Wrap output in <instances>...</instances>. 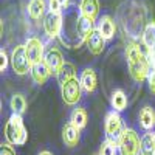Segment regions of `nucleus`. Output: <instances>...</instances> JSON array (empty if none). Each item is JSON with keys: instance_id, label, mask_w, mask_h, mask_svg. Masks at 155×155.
Returning a JSON list of instances; mask_svg holds the SVG:
<instances>
[{"instance_id": "nucleus-1", "label": "nucleus", "mask_w": 155, "mask_h": 155, "mask_svg": "<svg viewBox=\"0 0 155 155\" xmlns=\"http://www.w3.org/2000/svg\"><path fill=\"white\" fill-rule=\"evenodd\" d=\"M93 22L82 16L79 6L68 5L62 11V28L59 41L67 48H79L93 31Z\"/></svg>"}, {"instance_id": "nucleus-2", "label": "nucleus", "mask_w": 155, "mask_h": 155, "mask_svg": "<svg viewBox=\"0 0 155 155\" xmlns=\"http://www.w3.org/2000/svg\"><path fill=\"white\" fill-rule=\"evenodd\" d=\"M126 61H127V67L129 73H130L132 79L135 82H144L149 74H150V61L146 54L144 48L137 42H129L126 47Z\"/></svg>"}, {"instance_id": "nucleus-3", "label": "nucleus", "mask_w": 155, "mask_h": 155, "mask_svg": "<svg viewBox=\"0 0 155 155\" xmlns=\"http://www.w3.org/2000/svg\"><path fill=\"white\" fill-rule=\"evenodd\" d=\"M5 138H6V143L12 146H23L27 143L28 132L23 126L22 115L11 113V116L5 124Z\"/></svg>"}, {"instance_id": "nucleus-4", "label": "nucleus", "mask_w": 155, "mask_h": 155, "mask_svg": "<svg viewBox=\"0 0 155 155\" xmlns=\"http://www.w3.org/2000/svg\"><path fill=\"white\" fill-rule=\"evenodd\" d=\"M118 144V152L120 155H140L141 149V140L138 134L130 127H124V130L116 141Z\"/></svg>"}, {"instance_id": "nucleus-5", "label": "nucleus", "mask_w": 155, "mask_h": 155, "mask_svg": "<svg viewBox=\"0 0 155 155\" xmlns=\"http://www.w3.org/2000/svg\"><path fill=\"white\" fill-rule=\"evenodd\" d=\"M9 61H11V67L14 70V73L19 76H23L28 71H31V62H30V58L27 54L25 45H16L14 50H12V53H11Z\"/></svg>"}, {"instance_id": "nucleus-6", "label": "nucleus", "mask_w": 155, "mask_h": 155, "mask_svg": "<svg viewBox=\"0 0 155 155\" xmlns=\"http://www.w3.org/2000/svg\"><path fill=\"white\" fill-rule=\"evenodd\" d=\"M61 95L62 99L67 106H74L81 101L82 98V85L78 78H71V79L65 81L61 84Z\"/></svg>"}, {"instance_id": "nucleus-7", "label": "nucleus", "mask_w": 155, "mask_h": 155, "mask_svg": "<svg viewBox=\"0 0 155 155\" xmlns=\"http://www.w3.org/2000/svg\"><path fill=\"white\" fill-rule=\"evenodd\" d=\"M104 130H106V135L107 138L113 140V141H118L123 130H124V124H123V118L120 112H115V110H110L107 115H106V120H104Z\"/></svg>"}, {"instance_id": "nucleus-8", "label": "nucleus", "mask_w": 155, "mask_h": 155, "mask_svg": "<svg viewBox=\"0 0 155 155\" xmlns=\"http://www.w3.org/2000/svg\"><path fill=\"white\" fill-rule=\"evenodd\" d=\"M42 27H44L45 34L50 39H53L56 36L59 37L61 28H62V12H51V11H48L47 16L44 17Z\"/></svg>"}, {"instance_id": "nucleus-9", "label": "nucleus", "mask_w": 155, "mask_h": 155, "mask_svg": "<svg viewBox=\"0 0 155 155\" xmlns=\"http://www.w3.org/2000/svg\"><path fill=\"white\" fill-rule=\"evenodd\" d=\"M25 48H27V54L30 58L31 65L37 62H42L44 56H45V50H44V44L39 37H30L25 42Z\"/></svg>"}, {"instance_id": "nucleus-10", "label": "nucleus", "mask_w": 155, "mask_h": 155, "mask_svg": "<svg viewBox=\"0 0 155 155\" xmlns=\"http://www.w3.org/2000/svg\"><path fill=\"white\" fill-rule=\"evenodd\" d=\"M44 62L47 64V67L50 68L51 74H58L61 71V68L64 67V56L61 53V50L56 47H50L45 51V56H44Z\"/></svg>"}, {"instance_id": "nucleus-11", "label": "nucleus", "mask_w": 155, "mask_h": 155, "mask_svg": "<svg viewBox=\"0 0 155 155\" xmlns=\"http://www.w3.org/2000/svg\"><path fill=\"white\" fill-rule=\"evenodd\" d=\"M79 82L82 85V90L87 93H93L96 90V85H98V76L95 73L93 68H84L81 71V76H79Z\"/></svg>"}, {"instance_id": "nucleus-12", "label": "nucleus", "mask_w": 155, "mask_h": 155, "mask_svg": "<svg viewBox=\"0 0 155 155\" xmlns=\"http://www.w3.org/2000/svg\"><path fill=\"white\" fill-rule=\"evenodd\" d=\"M87 47H88L90 53L95 54V56L101 54L102 51H104V48H106V39L101 36V33L96 28H93V31L90 33V36L87 39Z\"/></svg>"}, {"instance_id": "nucleus-13", "label": "nucleus", "mask_w": 155, "mask_h": 155, "mask_svg": "<svg viewBox=\"0 0 155 155\" xmlns=\"http://www.w3.org/2000/svg\"><path fill=\"white\" fill-rule=\"evenodd\" d=\"M96 30L101 33V36L106 39V41H110V39L115 36V22L109 14H104L98 19V25H96Z\"/></svg>"}, {"instance_id": "nucleus-14", "label": "nucleus", "mask_w": 155, "mask_h": 155, "mask_svg": "<svg viewBox=\"0 0 155 155\" xmlns=\"http://www.w3.org/2000/svg\"><path fill=\"white\" fill-rule=\"evenodd\" d=\"M47 6H48V2L45 0H30L28 2V16L31 20H41L47 16Z\"/></svg>"}, {"instance_id": "nucleus-15", "label": "nucleus", "mask_w": 155, "mask_h": 155, "mask_svg": "<svg viewBox=\"0 0 155 155\" xmlns=\"http://www.w3.org/2000/svg\"><path fill=\"white\" fill-rule=\"evenodd\" d=\"M138 123L146 132H150L155 127V110H153V107H150V106L141 107V110L138 113Z\"/></svg>"}, {"instance_id": "nucleus-16", "label": "nucleus", "mask_w": 155, "mask_h": 155, "mask_svg": "<svg viewBox=\"0 0 155 155\" xmlns=\"http://www.w3.org/2000/svg\"><path fill=\"white\" fill-rule=\"evenodd\" d=\"M31 78H33V81L39 85H42L48 81V78L51 76V71L50 68L47 67V64L42 61V62H37V64H33L31 65Z\"/></svg>"}, {"instance_id": "nucleus-17", "label": "nucleus", "mask_w": 155, "mask_h": 155, "mask_svg": "<svg viewBox=\"0 0 155 155\" xmlns=\"http://www.w3.org/2000/svg\"><path fill=\"white\" fill-rule=\"evenodd\" d=\"M62 140H64V143H65V146L76 147L78 143H79V140H81V130L68 123L62 129Z\"/></svg>"}, {"instance_id": "nucleus-18", "label": "nucleus", "mask_w": 155, "mask_h": 155, "mask_svg": "<svg viewBox=\"0 0 155 155\" xmlns=\"http://www.w3.org/2000/svg\"><path fill=\"white\" fill-rule=\"evenodd\" d=\"M79 9L84 17H87L92 22H96L99 16V0H81Z\"/></svg>"}, {"instance_id": "nucleus-19", "label": "nucleus", "mask_w": 155, "mask_h": 155, "mask_svg": "<svg viewBox=\"0 0 155 155\" xmlns=\"http://www.w3.org/2000/svg\"><path fill=\"white\" fill-rule=\"evenodd\" d=\"M87 120H88V115H87V110L84 107H76L73 109L71 115H70V124H73L74 127H78L81 130L87 126Z\"/></svg>"}, {"instance_id": "nucleus-20", "label": "nucleus", "mask_w": 155, "mask_h": 155, "mask_svg": "<svg viewBox=\"0 0 155 155\" xmlns=\"http://www.w3.org/2000/svg\"><path fill=\"white\" fill-rule=\"evenodd\" d=\"M110 106L115 112H123L127 107V96L123 90H115L110 96Z\"/></svg>"}, {"instance_id": "nucleus-21", "label": "nucleus", "mask_w": 155, "mask_h": 155, "mask_svg": "<svg viewBox=\"0 0 155 155\" xmlns=\"http://www.w3.org/2000/svg\"><path fill=\"white\" fill-rule=\"evenodd\" d=\"M9 107H11L12 113L23 115L25 110H27V99H25V96L20 95V93L12 95V98H11V101H9Z\"/></svg>"}, {"instance_id": "nucleus-22", "label": "nucleus", "mask_w": 155, "mask_h": 155, "mask_svg": "<svg viewBox=\"0 0 155 155\" xmlns=\"http://www.w3.org/2000/svg\"><path fill=\"white\" fill-rule=\"evenodd\" d=\"M155 152V141H153V132H147L141 138V149L140 155H153Z\"/></svg>"}, {"instance_id": "nucleus-23", "label": "nucleus", "mask_w": 155, "mask_h": 155, "mask_svg": "<svg viewBox=\"0 0 155 155\" xmlns=\"http://www.w3.org/2000/svg\"><path fill=\"white\" fill-rule=\"evenodd\" d=\"M56 76H58L59 84H62V82H65V81L71 79V78H76V68H74L73 64L65 62V64H64V67L61 68V71H59Z\"/></svg>"}, {"instance_id": "nucleus-24", "label": "nucleus", "mask_w": 155, "mask_h": 155, "mask_svg": "<svg viewBox=\"0 0 155 155\" xmlns=\"http://www.w3.org/2000/svg\"><path fill=\"white\" fill-rule=\"evenodd\" d=\"M118 152V144H116V141L110 140V138H106L102 141V144L99 147V155H116Z\"/></svg>"}, {"instance_id": "nucleus-25", "label": "nucleus", "mask_w": 155, "mask_h": 155, "mask_svg": "<svg viewBox=\"0 0 155 155\" xmlns=\"http://www.w3.org/2000/svg\"><path fill=\"white\" fill-rule=\"evenodd\" d=\"M48 11H51V12H62L64 6L61 5L59 0H48Z\"/></svg>"}, {"instance_id": "nucleus-26", "label": "nucleus", "mask_w": 155, "mask_h": 155, "mask_svg": "<svg viewBox=\"0 0 155 155\" xmlns=\"http://www.w3.org/2000/svg\"><path fill=\"white\" fill-rule=\"evenodd\" d=\"M0 155H16V150L12 147V144H2L0 147Z\"/></svg>"}, {"instance_id": "nucleus-27", "label": "nucleus", "mask_w": 155, "mask_h": 155, "mask_svg": "<svg viewBox=\"0 0 155 155\" xmlns=\"http://www.w3.org/2000/svg\"><path fill=\"white\" fill-rule=\"evenodd\" d=\"M0 59H2V64H0V70L2 71H5L6 70V67H8V56H6V53H5V50L2 48L0 50Z\"/></svg>"}, {"instance_id": "nucleus-28", "label": "nucleus", "mask_w": 155, "mask_h": 155, "mask_svg": "<svg viewBox=\"0 0 155 155\" xmlns=\"http://www.w3.org/2000/svg\"><path fill=\"white\" fill-rule=\"evenodd\" d=\"M147 81H149V88H150V92L155 95V70L152 68L149 78H147Z\"/></svg>"}, {"instance_id": "nucleus-29", "label": "nucleus", "mask_w": 155, "mask_h": 155, "mask_svg": "<svg viewBox=\"0 0 155 155\" xmlns=\"http://www.w3.org/2000/svg\"><path fill=\"white\" fill-rule=\"evenodd\" d=\"M59 2H61V5L64 6V9H65V8L68 6V0H59Z\"/></svg>"}, {"instance_id": "nucleus-30", "label": "nucleus", "mask_w": 155, "mask_h": 155, "mask_svg": "<svg viewBox=\"0 0 155 155\" xmlns=\"http://www.w3.org/2000/svg\"><path fill=\"white\" fill-rule=\"evenodd\" d=\"M37 155H53V153H51L50 150H41V152H39Z\"/></svg>"}, {"instance_id": "nucleus-31", "label": "nucleus", "mask_w": 155, "mask_h": 155, "mask_svg": "<svg viewBox=\"0 0 155 155\" xmlns=\"http://www.w3.org/2000/svg\"><path fill=\"white\" fill-rule=\"evenodd\" d=\"M92 155H99V153H92Z\"/></svg>"}, {"instance_id": "nucleus-32", "label": "nucleus", "mask_w": 155, "mask_h": 155, "mask_svg": "<svg viewBox=\"0 0 155 155\" xmlns=\"http://www.w3.org/2000/svg\"><path fill=\"white\" fill-rule=\"evenodd\" d=\"M153 155H155V152H153Z\"/></svg>"}]
</instances>
